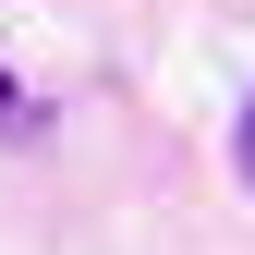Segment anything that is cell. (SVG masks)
Masks as SVG:
<instances>
[{
  "label": "cell",
  "mask_w": 255,
  "mask_h": 255,
  "mask_svg": "<svg viewBox=\"0 0 255 255\" xmlns=\"http://www.w3.org/2000/svg\"><path fill=\"white\" fill-rule=\"evenodd\" d=\"M231 170H243V195H255V85H243V122H231Z\"/></svg>",
  "instance_id": "6da1fadb"
},
{
  "label": "cell",
  "mask_w": 255,
  "mask_h": 255,
  "mask_svg": "<svg viewBox=\"0 0 255 255\" xmlns=\"http://www.w3.org/2000/svg\"><path fill=\"white\" fill-rule=\"evenodd\" d=\"M0 122H24V85H12V61H0Z\"/></svg>",
  "instance_id": "7a4b0ae2"
}]
</instances>
